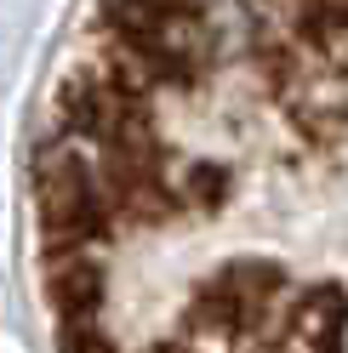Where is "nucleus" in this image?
Instances as JSON below:
<instances>
[{
	"label": "nucleus",
	"mask_w": 348,
	"mask_h": 353,
	"mask_svg": "<svg viewBox=\"0 0 348 353\" xmlns=\"http://www.w3.org/2000/svg\"><path fill=\"white\" fill-rule=\"evenodd\" d=\"M348 0H97L35 154L57 353H342Z\"/></svg>",
	"instance_id": "f257e3e1"
}]
</instances>
